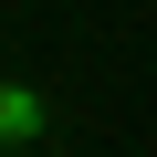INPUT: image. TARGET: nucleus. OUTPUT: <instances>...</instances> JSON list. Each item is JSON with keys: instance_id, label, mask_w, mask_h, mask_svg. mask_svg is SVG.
<instances>
[{"instance_id": "f257e3e1", "label": "nucleus", "mask_w": 157, "mask_h": 157, "mask_svg": "<svg viewBox=\"0 0 157 157\" xmlns=\"http://www.w3.org/2000/svg\"><path fill=\"white\" fill-rule=\"evenodd\" d=\"M42 136V94L32 84H0V147H32Z\"/></svg>"}]
</instances>
